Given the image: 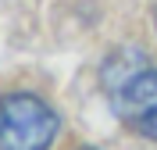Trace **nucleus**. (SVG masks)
<instances>
[{
	"instance_id": "nucleus-1",
	"label": "nucleus",
	"mask_w": 157,
	"mask_h": 150,
	"mask_svg": "<svg viewBox=\"0 0 157 150\" xmlns=\"http://www.w3.org/2000/svg\"><path fill=\"white\" fill-rule=\"evenodd\" d=\"M104 86L118 118L143 140L157 143V71L147 64L143 50L125 47L111 54L104 64Z\"/></svg>"
},
{
	"instance_id": "nucleus-3",
	"label": "nucleus",
	"mask_w": 157,
	"mask_h": 150,
	"mask_svg": "<svg viewBox=\"0 0 157 150\" xmlns=\"http://www.w3.org/2000/svg\"><path fill=\"white\" fill-rule=\"evenodd\" d=\"M78 150H97V147H78Z\"/></svg>"
},
{
	"instance_id": "nucleus-2",
	"label": "nucleus",
	"mask_w": 157,
	"mask_h": 150,
	"mask_svg": "<svg viewBox=\"0 0 157 150\" xmlns=\"http://www.w3.org/2000/svg\"><path fill=\"white\" fill-rule=\"evenodd\" d=\"M61 118L36 93L0 97V150H50Z\"/></svg>"
},
{
	"instance_id": "nucleus-4",
	"label": "nucleus",
	"mask_w": 157,
	"mask_h": 150,
	"mask_svg": "<svg viewBox=\"0 0 157 150\" xmlns=\"http://www.w3.org/2000/svg\"><path fill=\"white\" fill-rule=\"evenodd\" d=\"M154 25H157V7H154Z\"/></svg>"
}]
</instances>
